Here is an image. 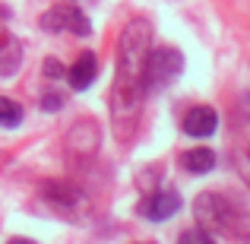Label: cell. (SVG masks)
Wrapping results in <instances>:
<instances>
[{
	"label": "cell",
	"instance_id": "cell-9",
	"mask_svg": "<svg viewBox=\"0 0 250 244\" xmlns=\"http://www.w3.org/2000/svg\"><path fill=\"white\" fill-rule=\"evenodd\" d=\"M181 165L190 171V175H206V171L215 168V153L206 149V146H193V149H187V153L181 155Z\"/></svg>",
	"mask_w": 250,
	"mask_h": 244
},
{
	"label": "cell",
	"instance_id": "cell-15",
	"mask_svg": "<svg viewBox=\"0 0 250 244\" xmlns=\"http://www.w3.org/2000/svg\"><path fill=\"white\" fill-rule=\"evenodd\" d=\"M44 64H48V67H44V70H48V76H61V73H63L61 61H54V57H51V61H44Z\"/></svg>",
	"mask_w": 250,
	"mask_h": 244
},
{
	"label": "cell",
	"instance_id": "cell-11",
	"mask_svg": "<svg viewBox=\"0 0 250 244\" xmlns=\"http://www.w3.org/2000/svg\"><path fill=\"white\" fill-rule=\"evenodd\" d=\"M22 124V105L0 95V127H19Z\"/></svg>",
	"mask_w": 250,
	"mask_h": 244
},
{
	"label": "cell",
	"instance_id": "cell-14",
	"mask_svg": "<svg viewBox=\"0 0 250 244\" xmlns=\"http://www.w3.org/2000/svg\"><path fill=\"white\" fill-rule=\"evenodd\" d=\"M234 165H238V175L247 181L250 187V146H238L234 149Z\"/></svg>",
	"mask_w": 250,
	"mask_h": 244
},
{
	"label": "cell",
	"instance_id": "cell-3",
	"mask_svg": "<svg viewBox=\"0 0 250 244\" xmlns=\"http://www.w3.org/2000/svg\"><path fill=\"white\" fill-rule=\"evenodd\" d=\"M184 67V57L181 51L174 48H155L146 54V64H143V89L152 92V89H162L165 83H171Z\"/></svg>",
	"mask_w": 250,
	"mask_h": 244
},
{
	"label": "cell",
	"instance_id": "cell-8",
	"mask_svg": "<svg viewBox=\"0 0 250 244\" xmlns=\"http://www.w3.org/2000/svg\"><path fill=\"white\" fill-rule=\"evenodd\" d=\"M22 64V44L13 35H0V76H13Z\"/></svg>",
	"mask_w": 250,
	"mask_h": 244
},
{
	"label": "cell",
	"instance_id": "cell-7",
	"mask_svg": "<svg viewBox=\"0 0 250 244\" xmlns=\"http://www.w3.org/2000/svg\"><path fill=\"white\" fill-rule=\"evenodd\" d=\"M70 86H73L76 92H83V89H89L92 80L98 76V57L92 54V51H83L80 57H76V64L70 67Z\"/></svg>",
	"mask_w": 250,
	"mask_h": 244
},
{
	"label": "cell",
	"instance_id": "cell-10",
	"mask_svg": "<svg viewBox=\"0 0 250 244\" xmlns=\"http://www.w3.org/2000/svg\"><path fill=\"white\" fill-rule=\"evenodd\" d=\"M42 190H44V197H48L51 203H57V206H73V203H76V190H73V187H67V184L48 181Z\"/></svg>",
	"mask_w": 250,
	"mask_h": 244
},
{
	"label": "cell",
	"instance_id": "cell-5",
	"mask_svg": "<svg viewBox=\"0 0 250 244\" xmlns=\"http://www.w3.org/2000/svg\"><path fill=\"white\" fill-rule=\"evenodd\" d=\"M177 209H181V194L165 187V190H155V194L143 197L140 206H136V216H143V219H149V222H165Z\"/></svg>",
	"mask_w": 250,
	"mask_h": 244
},
{
	"label": "cell",
	"instance_id": "cell-16",
	"mask_svg": "<svg viewBox=\"0 0 250 244\" xmlns=\"http://www.w3.org/2000/svg\"><path fill=\"white\" fill-rule=\"evenodd\" d=\"M6 244H35L32 238H13V241H6Z\"/></svg>",
	"mask_w": 250,
	"mask_h": 244
},
{
	"label": "cell",
	"instance_id": "cell-4",
	"mask_svg": "<svg viewBox=\"0 0 250 244\" xmlns=\"http://www.w3.org/2000/svg\"><path fill=\"white\" fill-rule=\"evenodd\" d=\"M42 29H48V32H73V35H89L92 25H89V19H85V13L80 10V6L61 3V6H54V10H48L42 16Z\"/></svg>",
	"mask_w": 250,
	"mask_h": 244
},
{
	"label": "cell",
	"instance_id": "cell-12",
	"mask_svg": "<svg viewBox=\"0 0 250 244\" xmlns=\"http://www.w3.org/2000/svg\"><path fill=\"white\" fill-rule=\"evenodd\" d=\"M228 238H231L234 244H250V216L238 213V219H234L231 232H228Z\"/></svg>",
	"mask_w": 250,
	"mask_h": 244
},
{
	"label": "cell",
	"instance_id": "cell-13",
	"mask_svg": "<svg viewBox=\"0 0 250 244\" xmlns=\"http://www.w3.org/2000/svg\"><path fill=\"white\" fill-rule=\"evenodd\" d=\"M177 244H215V235H209L206 228H187V232L177 238Z\"/></svg>",
	"mask_w": 250,
	"mask_h": 244
},
{
	"label": "cell",
	"instance_id": "cell-1",
	"mask_svg": "<svg viewBox=\"0 0 250 244\" xmlns=\"http://www.w3.org/2000/svg\"><path fill=\"white\" fill-rule=\"evenodd\" d=\"M152 42V25L146 19H130L121 32V48H117V73H114V89H111V124H114L117 140H130L140 124V108H143V64L149 54Z\"/></svg>",
	"mask_w": 250,
	"mask_h": 244
},
{
	"label": "cell",
	"instance_id": "cell-17",
	"mask_svg": "<svg viewBox=\"0 0 250 244\" xmlns=\"http://www.w3.org/2000/svg\"><path fill=\"white\" fill-rule=\"evenodd\" d=\"M140 244H152V241H140Z\"/></svg>",
	"mask_w": 250,
	"mask_h": 244
},
{
	"label": "cell",
	"instance_id": "cell-6",
	"mask_svg": "<svg viewBox=\"0 0 250 244\" xmlns=\"http://www.w3.org/2000/svg\"><path fill=\"white\" fill-rule=\"evenodd\" d=\"M215 127H219V114H215L209 105H196L184 114V133L193 136V140H203V136H212Z\"/></svg>",
	"mask_w": 250,
	"mask_h": 244
},
{
	"label": "cell",
	"instance_id": "cell-2",
	"mask_svg": "<svg viewBox=\"0 0 250 244\" xmlns=\"http://www.w3.org/2000/svg\"><path fill=\"white\" fill-rule=\"evenodd\" d=\"M193 213H196V225H200V228H206L209 235H228L241 209L234 206V203L228 200V197L206 190V194H200V197H196Z\"/></svg>",
	"mask_w": 250,
	"mask_h": 244
}]
</instances>
